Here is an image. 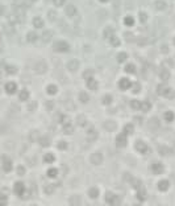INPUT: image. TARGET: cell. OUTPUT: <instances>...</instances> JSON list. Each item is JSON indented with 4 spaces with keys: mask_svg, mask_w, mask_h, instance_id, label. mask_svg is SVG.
I'll return each instance as SVG.
<instances>
[{
    "mask_svg": "<svg viewBox=\"0 0 175 206\" xmlns=\"http://www.w3.org/2000/svg\"><path fill=\"white\" fill-rule=\"evenodd\" d=\"M151 169H153V172H156V173H159V172H162L163 167L159 164V162H154V165L151 167Z\"/></svg>",
    "mask_w": 175,
    "mask_h": 206,
    "instance_id": "8992f818",
    "label": "cell"
},
{
    "mask_svg": "<svg viewBox=\"0 0 175 206\" xmlns=\"http://www.w3.org/2000/svg\"><path fill=\"white\" fill-rule=\"evenodd\" d=\"M90 161H91L94 165H99V164H101V161H103V155H101L100 152H95V153H92V155H91Z\"/></svg>",
    "mask_w": 175,
    "mask_h": 206,
    "instance_id": "6da1fadb",
    "label": "cell"
},
{
    "mask_svg": "<svg viewBox=\"0 0 175 206\" xmlns=\"http://www.w3.org/2000/svg\"><path fill=\"white\" fill-rule=\"evenodd\" d=\"M78 124L82 126V127H84V126L87 124V122H86V118H84V116H79V118H78Z\"/></svg>",
    "mask_w": 175,
    "mask_h": 206,
    "instance_id": "7c38bea8",
    "label": "cell"
},
{
    "mask_svg": "<svg viewBox=\"0 0 175 206\" xmlns=\"http://www.w3.org/2000/svg\"><path fill=\"white\" fill-rule=\"evenodd\" d=\"M136 148L141 152V153H144V152H146V151H147V145L145 144L144 141H141V140H138V141L136 143Z\"/></svg>",
    "mask_w": 175,
    "mask_h": 206,
    "instance_id": "5b68a950",
    "label": "cell"
},
{
    "mask_svg": "<svg viewBox=\"0 0 175 206\" xmlns=\"http://www.w3.org/2000/svg\"><path fill=\"white\" fill-rule=\"evenodd\" d=\"M69 202H70V206H80L82 204V200L79 195H71L70 200H69Z\"/></svg>",
    "mask_w": 175,
    "mask_h": 206,
    "instance_id": "3957f363",
    "label": "cell"
},
{
    "mask_svg": "<svg viewBox=\"0 0 175 206\" xmlns=\"http://www.w3.org/2000/svg\"><path fill=\"white\" fill-rule=\"evenodd\" d=\"M45 160H46V161H48V160H50V161H53V160H54V157H53V156H51V155H46V156H45Z\"/></svg>",
    "mask_w": 175,
    "mask_h": 206,
    "instance_id": "e0dca14e",
    "label": "cell"
},
{
    "mask_svg": "<svg viewBox=\"0 0 175 206\" xmlns=\"http://www.w3.org/2000/svg\"><path fill=\"white\" fill-rule=\"evenodd\" d=\"M130 106H132V108H136L137 110L138 107H140V103H138L137 101H133V102L130 103Z\"/></svg>",
    "mask_w": 175,
    "mask_h": 206,
    "instance_id": "9a60e30c",
    "label": "cell"
},
{
    "mask_svg": "<svg viewBox=\"0 0 175 206\" xmlns=\"http://www.w3.org/2000/svg\"><path fill=\"white\" fill-rule=\"evenodd\" d=\"M141 108H142L145 112L149 111V110H150V103H149V102H144L142 105H141Z\"/></svg>",
    "mask_w": 175,
    "mask_h": 206,
    "instance_id": "4fadbf2b",
    "label": "cell"
},
{
    "mask_svg": "<svg viewBox=\"0 0 175 206\" xmlns=\"http://www.w3.org/2000/svg\"><path fill=\"white\" fill-rule=\"evenodd\" d=\"M136 206H140V205H136Z\"/></svg>",
    "mask_w": 175,
    "mask_h": 206,
    "instance_id": "d6986e66",
    "label": "cell"
},
{
    "mask_svg": "<svg viewBox=\"0 0 175 206\" xmlns=\"http://www.w3.org/2000/svg\"><path fill=\"white\" fill-rule=\"evenodd\" d=\"M66 147H67V144H66V141H59V144H58V148H61V149H65Z\"/></svg>",
    "mask_w": 175,
    "mask_h": 206,
    "instance_id": "2e32d148",
    "label": "cell"
},
{
    "mask_svg": "<svg viewBox=\"0 0 175 206\" xmlns=\"http://www.w3.org/2000/svg\"><path fill=\"white\" fill-rule=\"evenodd\" d=\"M53 192H54V188H53V185H51V184H49V186H48V185H46V186H45V193L51 194Z\"/></svg>",
    "mask_w": 175,
    "mask_h": 206,
    "instance_id": "5bb4252c",
    "label": "cell"
},
{
    "mask_svg": "<svg viewBox=\"0 0 175 206\" xmlns=\"http://www.w3.org/2000/svg\"><path fill=\"white\" fill-rule=\"evenodd\" d=\"M169 188V181H161L159 182V189L161 190H166Z\"/></svg>",
    "mask_w": 175,
    "mask_h": 206,
    "instance_id": "30bf717a",
    "label": "cell"
},
{
    "mask_svg": "<svg viewBox=\"0 0 175 206\" xmlns=\"http://www.w3.org/2000/svg\"><path fill=\"white\" fill-rule=\"evenodd\" d=\"M72 131H74V128H72V126L70 123H66L63 126V132L65 134H72Z\"/></svg>",
    "mask_w": 175,
    "mask_h": 206,
    "instance_id": "52a82bcc",
    "label": "cell"
},
{
    "mask_svg": "<svg viewBox=\"0 0 175 206\" xmlns=\"http://www.w3.org/2000/svg\"><path fill=\"white\" fill-rule=\"evenodd\" d=\"M88 194H90V197H92V198H96L98 194H99L98 188H91L90 190H88Z\"/></svg>",
    "mask_w": 175,
    "mask_h": 206,
    "instance_id": "ba28073f",
    "label": "cell"
},
{
    "mask_svg": "<svg viewBox=\"0 0 175 206\" xmlns=\"http://www.w3.org/2000/svg\"><path fill=\"white\" fill-rule=\"evenodd\" d=\"M79 98H80V101L83 102V103H87L88 102V95L86 94V92H80V94H79Z\"/></svg>",
    "mask_w": 175,
    "mask_h": 206,
    "instance_id": "8fae6325",
    "label": "cell"
},
{
    "mask_svg": "<svg viewBox=\"0 0 175 206\" xmlns=\"http://www.w3.org/2000/svg\"><path fill=\"white\" fill-rule=\"evenodd\" d=\"M149 126H150V127L151 128H158V127H159V123H158V119H151V120H150V123H149Z\"/></svg>",
    "mask_w": 175,
    "mask_h": 206,
    "instance_id": "9c48e42d",
    "label": "cell"
},
{
    "mask_svg": "<svg viewBox=\"0 0 175 206\" xmlns=\"http://www.w3.org/2000/svg\"><path fill=\"white\" fill-rule=\"evenodd\" d=\"M107 202L111 205H117L118 202H120V198H118V195L113 194V193H107Z\"/></svg>",
    "mask_w": 175,
    "mask_h": 206,
    "instance_id": "7a4b0ae2",
    "label": "cell"
},
{
    "mask_svg": "<svg viewBox=\"0 0 175 206\" xmlns=\"http://www.w3.org/2000/svg\"><path fill=\"white\" fill-rule=\"evenodd\" d=\"M104 128L107 129V131H115L116 129V123L115 122H111V120H107V122H104Z\"/></svg>",
    "mask_w": 175,
    "mask_h": 206,
    "instance_id": "277c9868",
    "label": "cell"
},
{
    "mask_svg": "<svg viewBox=\"0 0 175 206\" xmlns=\"http://www.w3.org/2000/svg\"><path fill=\"white\" fill-rule=\"evenodd\" d=\"M165 116H166L169 120H171V119H173V114H171V112H166V114H165Z\"/></svg>",
    "mask_w": 175,
    "mask_h": 206,
    "instance_id": "ac0fdd59",
    "label": "cell"
}]
</instances>
